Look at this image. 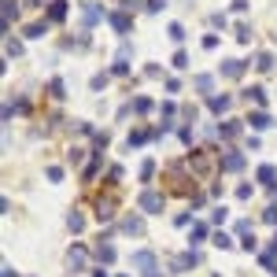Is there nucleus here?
<instances>
[{
    "instance_id": "obj_1",
    "label": "nucleus",
    "mask_w": 277,
    "mask_h": 277,
    "mask_svg": "<svg viewBox=\"0 0 277 277\" xmlns=\"http://www.w3.org/2000/svg\"><path fill=\"white\" fill-rule=\"evenodd\" d=\"M140 204H144L148 211H156V207H159V196H156V192H144V196H140Z\"/></svg>"
}]
</instances>
